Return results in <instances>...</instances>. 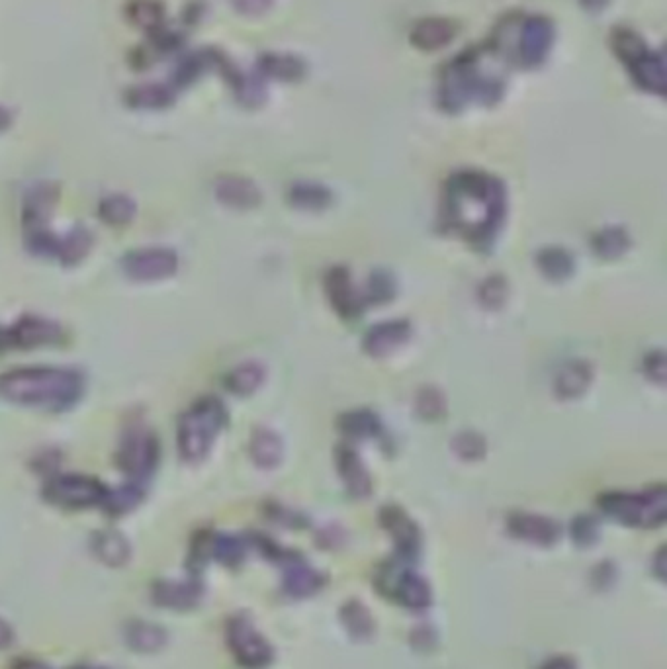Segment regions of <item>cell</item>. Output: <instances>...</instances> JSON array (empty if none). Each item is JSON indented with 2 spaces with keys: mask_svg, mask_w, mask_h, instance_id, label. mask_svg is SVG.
I'll list each match as a JSON object with an SVG mask.
<instances>
[{
  "mask_svg": "<svg viewBox=\"0 0 667 669\" xmlns=\"http://www.w3.org/2000/svg\"><path fill=\"white\" fill-rule=\"evenodd\" d=\"M445 212L450 225L470 241H490L505 212V190L482 173H460L448 184Z\"/></svg>",
  "mask_w": 667,
  "mask_h": 669,
  "instance_id": "cell-1",
  "label": "cell"
},
{
  "mask_svg": "<svg viewBox=\"0 0 667 669\" xmlns=\"http://www.w3.org/2000/svg\"><path fill=\"white\" fill-rule=\"evenodd\" d=\"M81 372L55 366H24L0 374V398L28 407L67 409L83 396Z\"/></svg>",
  "mask_w": 667,
  "mask_h": 669,
  "instance_id": "cell-2",
  "label": "cell"
},
{
  "mask_svg": "<svg viewBox=\"0 0 667 669\" xmlns=\"http://www.w3.org/2000/svg\"><path fill=\"white\" fill-rule=\"evenodd\" d=\"M503 94L501 75L490 73L486 65L480 63V57L462 55L446 67L441 81V106L450 112L466 108L470 102L495 104Z\"/></svg>",
  "mask_w": 667,
  "mask_h": 669,
  "instance_id": "cell-3",
  "label": "cell"
},
{
  "mask_svg": "<svg viewBox=\"0 0 667 669\" xmlns=\"http://www.w3.org/2000/svg\"><path fill=\"white\" fill-rule=\"evenodd\" d=\"M227 423V411L223 403L212 396L200 398L178 419V452L188 462H200L206 458L214 441Z\"/></svg>",
  "mask_w": 667,
  "mask_h": 669,
  "instance_id": "cell-4",
  "label": "cell"
},
{
  "mask_svg": "<svg viewBox=\"0 0 667 669\" xmlns=\"http://www.w3.org/2000/svg\"><path fill=\"white\" fill-rule=\"evenodd\" d=\"M613 47L640 89L660 96L666 94V67L662 55L650 51L642 38L630 30H617Z\"/></svg>",
  "mask_w": 667,
  "mask_h": 669,
  "instance_id": "cell-5",
  "label": "cell"
},
{
  "mask_svg": "<svg viewBox=\"0 0 667 669\" xmlns=\"http://www.w3.org/2000/svg\"><path fill=\"white\" fill-rule=\"evenodd\" d=\"M601 507L624 525L656 527L666 519V491L658 488L642 495L607 493L601 497Z\"/></svg>",
  "mask_w": 667,
  "mask_h": 669,
  "instance_id": "cell-6",
  "label": "cell"
},
{
  "mask_svg": "<svg viewBox=\"0 0 667 669\" xmlns=\"http://www.w3.org/2000/svg\"><path fill=\"white\" fill-rule=\"evenodd\" d=\"M108 495L102 482L81 476V474H63L49 480L45 486V499L53 505L67 507V509H85L102 505Z\"/></svg>",
  "mask_w": 667,
  "mask_h": 669,
  "instance_id": "cell-7",
  "label": "cell"
},
{
  "mask_svg": "<svg viewBox=\"0 0 667 669\" xmlns=\"http://www.w3.org/2000/svg\"><path fill=\"white\" fill-rule=\"evenodd\" d=\"M159 462V441L147 429H132L126 433L120 450L118 464L132 478H147Z\"/></svg>",
  "mask_w": 667,
  "mask_h": 669,
  "instance_id": "cell-8",
  "label": "cell"
},
{
  "mask_svg": "<svg viewBox=\"0 0 667 669\" xmlns=\"http://www.w3.org/2000/svg\"><path fill=\"white\" fill-rule=\"evenodd\" d=\"M124 272L137 282H157L177 272V253L163 247L137 249L124 257Z\"/></svg>",
  "mask_w": 667,
  "mask_h": 669,
  "instance_id": "cell-9",
  "label": "cell"
},
{
  "mask_svg": "<svg viewBox=\"0 0 667 669\" xmlns=\"http://www.w3.org/2000/svg\"><path fill=\"white\" fill-rule=\"evenodd\" d=\"M227 640L235 658L247 668H263L270 662V646L247 619H233L227 626Z\"/></svg>",
  "mask_w": 667,
  "mask_h": 669,
  "instance_id": "cell-10",
  "label": "cell"
},
{
  "mask_svg": "<svg viewBox=\"0 0 667 669\" xmlns=\"http://www.w3.org/2000/svg\"><path fill=\"white\" fill-rule=\"evenodd\" d=\"M61 339V329L44 317H22L8 331H2L4 349H36L42 345H53Z\"/></svg>",
  "mask_w": 667,
  "mask_h": 669,
  "instance_id": "cell-11",
  "label": "cell"
},
{
  "mask_svg": "<svg viewBox=\"0 0 667 669\" xmlns=\"http://www.w3.org/2000/svg\"><path fill=\"white\" fill-rule=\"evenodd\" d=\"M556 38L554 24L544 16H533L523 24L519 53L525 67H538L548 57Z\"/></svg>",
  "mask_w": 667,
  "mask_h": 669,
  "instance_id": "cell-12",
  "label": "cell"
},
{
  "mask_svg": "<svg viewBox=\"0 0 667 669\" xmlns=\"http://www.w3.org/2000/svg\"><path fill=\"white\" fill-rule=\"evenodd\" d=\"M411 327L407 321H388L372 327L364 337V349L372 357H386L400 349L409 339Z\"/></svg>",
  "mask_w": 667,
  "mask_h": 669,
  "instance_id": "cell-13",
  "label": "cell"
},
{
  "mask_svg": "<svg viewBox=\"0 0 667 669\" xmlns=\"http://www.w3.org/2000/svg\"><path fill=\"white\" fill-rule=\"evenodd\" d=\"M327 294L331 304L343 317H356L360 313V302L356 298L355 286L345 268H333L325 278Z\"/></svg>",
  "mask_w": 667,
  "mask_h": 669,
  "instance_id": "cell-14",
  "label": "cell"
},
{
  "mask_svg": "<svg viewBox=\"0 0 667 669\" xmlns=\"http://www.w3.org/2000/svg\"><path fill=\"white\" fill-rule=\"evenodd\" d=\"M216 196L225 206L239 208V210L253 208L261 202V192L257 190V186L251 180L239 179V177H223L218 180Z\"/></svg>",
  "mask_w": 667,
  "mask_h": 669,
  "instance_id": "cell-15",
  "label": "cell"
},
{
  "mask_svg": "<svg viewBox=\"0 0 667 669\" xmlns=\"http://www.w3.org/2000/svg\"><path fill=\"white\" fill-rule=\"evenodd\" d=\"M337 468L341 472V478H343L345 486L349 488L353 495L366 497L370 493V490H372L370 476H368L366 468L362 466L360 458L356 456L355 450H351L349 446H341L337 450Z\"/></svg>",
  "mask_w": 667,
  "mask_h": 669,
  "instance_id": "cell-16",
  "label": "cell"
},
{
  "mask_svg": "<svg viewBox=\"0 0 667 669\" xmlns=\"http://www.w3.org/2000/svg\"><path fill=\"white\" fill-rule=\"evenodd\" d=\"M509 529L513 535L529 540V542H536V544H552L560 535L558 527L550 519L525 515V513L513 515L509 519Z\"/></svg>",
  "mask_w": 667,
  "mask_h": 669,
  "instance_id": "cell-17",
  "label": "cell"
},
{
  "mask_svg": "<svg viewBox=\"0 0 667 669\" xmlns=\"http://www.w3.org/2000/svg\"><path fill=\"white\" fill-rule=\"evenodd\" d=\"M454 34H456V30L448 20L427 18V20H421L415 26V30L411 32V42L419 49L437 51V49L445 47L446 44H450Z\"/></svg>",
  "mask_w": 667,
  "mask_h": 669,
  "instance_id": "cell-18",
  "label": "cell"
},
{
  "mask_svg": "<svg viewBox=\"0 0 667 669\" xmlns=\"http://www.w3.org/2000/svg\"><path fill=\"white\" fill-rule=\"evenodd\" d=\"M55 198H57V192L53 190L51 184H40L28 194L26 206H24V223H26L28 233L45 229L44 225L53 210Z\"/></svg>",
  "mask_w": 667,
  "mask_h": 669,
  "instance_id": "cell-19",
  "label": "cell"
},
{
  "mask_svg": "<svg viewBox=\"0 0 667 669\" xmlns=\"http://www.w3.org/2000/svg\"><path fill=\"white\" fill-rule=\"evenodd\" d=\"M591 368L587 362H581V360H574V362H568L556 376V394L562 398V400H574V398H579L591 384Z\"/></svg>",
  "mask_w": 667,
  "mask_h": 669,
  "instance_id": "cell-20",
  "label": "cell"
},
{
  "mask_svg": "<svg viewBox=\"0 0 667 669\" xmlns=\"http://www.w3.org/2000/svg\"><path fill=\"white\" fill-rule=\"evenodd\" d=\"M202 589L190 581H163L155 587V601L171 609L194 607L200 599Z\"/></svg>",
  "mask_w": 667,
  "mask_h": 669,
  "instance_id": "cell-21",
  "label": "cell"
},
{
  "mask_svg": "<svg viewBox=\"0 0 667 669\" xmlns=\"http://www.w3.org/2000/svg\"><path fill=\"white\" fill-rule=\"evenodd\" d=\"M259 69H261V73L265 77H268V79L286 81V83L300 81L304 77V73H306V65L298 57L276 55V53L265 55L261 59V63H259Z\"/></svg>",
  "mask_w": 667,
  "mask_h": 669,
  "instance_id": "cell-22",
  "label": "cell"
},
{
  "mask_svg": "<svg viewBox=\"0 0 667 669\" xmlns=\"http://www.w3.org/2000/svg\"><path fill=\"white\" fill-rule=\"evenodd\" d=\"M126 102L135 110H161L175 102V94L163 85H139L126 94Z\"/></svg>",
  "mask_w": 667,
  "mask_h": 669,
  "instance_id": "cell-23",
  "label": "cell"
},
{
  "mask_svg": "<svg viewBox=\"0 0 667 669\" xmlns=\"http://www.w3.org/2000/svg\"><path fill=\"white\" fill-rule=\"evenodd\" d=\"M384 527L398 540L403 554H415L417 552V542H419L417 529L405 517L403 511L396 509V507H388L384 511Z\"/></svg>",
  "mask_w": 667,
  "mask_h": 669,
  "instance_id": "cell-24",
  "label": "cell"
},
{
  "mask_svg": "<svg viewBox=\"0 0 667 669\" xmlns=\"http://www.w3.org/2000/svg\"><path fill=\"white\" fill-rule=\"evenodd\" d=\"M92 247V237L85 227H75L67 233L65 239L57 243V257L63 265H77L81 263Z\"/></svg>",
  "mask_w": 667,
  "mask_h": 669,
  "instance_id": "cell-25",
  "label": "cell"
},
{
  "mask_svg": "<svg viewBox=\"0 0 667 669\" xmlns=\"http://www.w3.org/2000/svg\"><path fill=\"white\" fill-rule=\"evenodd\" d=\"M94 550L98 558L110 566H120L130 558V544L116 531H104L94 538Z\"/></svg>",
  "mask_w": 667,
  "mask_h": 669,
  "instance_id": "cell-26",
  "label": "cell"
},
{
  "mask_svg": "<svg viewBox=\"0 0 667 669\" xmlns=\"http://www.w3.org/2000/svg\"><path fill=\"white\" fill-rule=\"evenodd\" d=\"M263 380H265V370L259 364L251 362L233 368L225 378V386L229 392L237 396H249L263 384Z\"/></svg>",
  "mask_w": 667,
  "mask_h": 669,
  "instance_id": "cell-27",
  "label": "cell"
},
{
  "mask_svg": "<svg viewBox=\"0 0 667 669\" xmlns=\"http://www.w3.org/2000/svg\"><path fill=\"white\" fill-rule=\"evenodd\" d=\"M538 267L550 280H566L574 272V259L560 247H548L538 253Z\"/></svg>",
  "mask_w": 667,
  "mask_h": 669,
  "instance_id": "cell-28",
  "label": "cell"
},
{
  "mask_svg": "<svg viewBox=\"0 0 667 669\" xmlns=\"http://www.w3.org/2000/svg\"><path fill=\"white\" fill-rule=\"evenodd\" d=\"M251 454L259 466L272 468L282 458V443L272 431L259 429L251 441Z\"/></svg>",
  "mask_w": 667,
  "mask_h": 669,
  "instance_id": "cell-29",
  "label": "cell"
},
{
  "mask_svg": "<svg viewBox=\"0 0 667 669\" xmlns=\"http://www.w3.org/2000/svg\"><path fill=\"white\" fill-rule=\"evenodd\" d=\"M290 202L296 208H300V210L317 212V210H323V208L329 206L331 192L327 188H323V186L310 184V182H302V184H296L290 190Z\"/></svg>",
  "mask_w": 667,
  "mask_h": 669,
  "instance_id": "cell-30",
  "label": "cell"
},
{
  "mask_svg": "<svg viewBox=\"0 0 667 669\" xmlns=\"http://www.w3.org/2000/svg\"><path fill=\"white\" fill-rule=\"evenodd\" d=\"M98 216H100L102 222H106L108 225H126V223L134 220V200L128 198V196H122V194L108 196L100 202Z\"/></svg>",
  "mask_w": 667,
  "mask_h": 669,
  "instance_id": "cell-31",
  "label": "cell"
},
{
  "mask_svg": "<svg viewBox=\"0 0 667 669\" xmlns=\"http://www.w3.org/2000/svg\"><path fill=\"white\" fill-rule=\"evenodd\" d=\"M167 642L163 628L151 623H135L128 628V644L139 652H155Z\"/></svg>",
  "mask_w": 667,
  "mask_h": 669,
  "instance_id": "cell-32",
  "label": "cell"
},
{
  "mask_svg": "<svg viewBox=\"0 0 667 669\" xmlns=\"http://www.w3.org/2000/svg\"><path fill=\"white\" fill-rule=\"evenodd\" d=\"M398 593L400 601L409 609H423L431 603L429 587L423 580H419L413 574H403L398 580Z\"/></svg>",
  "mask_w": 667,
  "mask_h": 669,
  "instance_id": "cell-33",
  "label": "cell"
},
{
  "mask_svg": "<svg viewBox=\"0 0 667 669\" xmlns=\"http://www.w3.org/2000/svg\"><path fill=\"white\" fill-rule=\"evenodd\" d=\"M628 235L619 227L603 229L593 239V249L603 259H617L626 253L628 249Z\"/></svg>",
  "mask_w": 667,
  "mask_h": 669,
  "instance_id": "cell-34",
  "label": "cell"
},
{
  "mask_svg": "<svg viewBox=\"0 0 667 669\" xmlns=\"http://www.w3.org/2000/svg\"><path fill=\"white\" fill-rule=\"evenodd\" d=\"M341 429L349 437L355 439H370L380 433V421L374 413L370 411H351L343 415L341 419Z\"/></svg>",
  "mask_w": 667,
  "mask_h": 669,
  "instance_id": "cell-35",
  "label": "cell"
},
{
  "mask_svg": "<svg viewBox=\"0 0 667 669\" xmlns=\"http://www.w3.org/2000/svg\"><path fill=\"white\" fill-rule=\"evenodd\" d=\"M143 493L135 486H124L120 490L108 491L106 499H104V507L108 509V513L112 515H122L132 511L135 505L141 501Z\"/></svg>",
  "mask_w": 667,
  "mask_h": 669,
  "instance_id": "cell-36",
  "label": "cell"
},
{
  "mask_svg": "<svg viewBox=\"0 0 667 669\" xmlns=\"http://www.w3.org/2000/svg\"><path fill=\"white\" fill-rule=\"evenodd\" d=\"M130 16L137 26L153 30V28H161L163 10H161V4L153 0H137L130 8Z\"/></svg>",
  "mask_w": 667,
  "mask_h": 669,
  "instance_id": "cell-37",
  "label": "cell"
},
{
  "mask_svg": "<svg viewBox=\"0 0 667 669\" xmlns=\"http://www.w3.org/2000/svg\"><path fill=\"white\" fill-rule=\"evenodd\" d=\"M396 294L394 278L388 272H376L368 278V300L376 306L390 302Z\"/></svg>",
  "mask_w": 667,
  "mask_h": 669,
  "instance_id": "cell-38",
  "label": "cell"
},
{
  "mask_svg": "<svg viewBox=\"0 0 667 669\" xmlns=\"http://www.w3.org/2000/svg\"><path fill=\"white\" fill-rule=\"evenodd\" d=\"M212 552L223 564H237L243 558V544L233 536H218L212 542Z\"/></svg>",
  "mask_w": 667,
  "mask_h": 669,
  "instance_id": "cell-39",
  "label": "cell"
},
{
  "mask_svg": "<svg viewBox=\"0 0 667 669\" xmlns=\"http://www.w3.org/2000/svg\"><path fill=\"white\" fill-rule=\"evenodd\" d=\"M286 583H288V589L294 593V595H306V593H312L317 587H319V576H315L312 570L308 568H294L290 572V576L286 578Z\"/></svg>",
  "mask_w": 667,
  "mask_h": 669,
  "instance_id": "cell-40",
  "label": "cell"
},
{
  "mask_svg": "<svg viewBox=\"0 0 667 669\" xmlns=\"http://www.w3.org/2000/svg\"><path fill=\"white\" fill-rule=\"evenodd\" d=\"M484 439L476 433H462L454 439V450L466 460H478L484 454Z\"/></svg>",
  "mask_w": 667,
  "mask_h": 669,
  "instance_id": "cell-41",
  "label": "cell"
},
{
  "mask_svg": "<svg viewBox=\"0 0 667 669\" xmlns=\"http://www.w3.org/2000/svg\"><path fill=\"white\" fill-rule=\"evenodd\" d=\"M208 63H212V59L202 57V55H192V57L184 59V61L180 63V67H178L177 71L178 85L184 87V85H190L192 81H196L198 75L204 71V67H206Z\"/></svg>",
  "mask_w": 667,
  "mask_h": 669,
  "instance_id": "cell-42",
  "label": "cell"
},
{
  "mask_svg": "<svg viewBox=\"0 0 667 669\" xmlns=\"http://www.w3.org/2000/svg\"><path fill=\"white\" fill-rule=\"evenodd\" d=\"M417 409L421 411L423 417H427V419H437V417H441L443 411H445V400H443V396H441L437 390L427 388V390H423V392L419 394V398H417Z\"/></svg>",
  "mask_w": 667,
  "mask_h": 669,
  "instance_id": "cell-43",
  "label": "cell"
},
{
  "mask_svg": "<svg viewBox=\"0 0 667 669\" xmlns=\"http://www.w3.org/2000/svg\"><path fill=\"white\" fill-rule=\"evenodd\" d=\"M480 298H482L484 306H488V308H499V306L505 302V298H507V286H505V282H503L501 278H490V280L482 286V290H480Z\"/></svg>",
  "mask_w": 667,
  "mask_h": 669,
  "instance_id": "cell-44",
  "label": "cell"
},
{
  "mask_svg": "<svg viewBox=\"0 0 667 669\" xmlns=\"http://www.w3.org/2000/svg\"><path fill=\"white\" fill-rule=\"evenodd\" d=\"M646 372L652 380H656L658 384H664V380H666V358H664L662 351L648 355V358H646Z\"/></svg>",
  "mask_w": 667,
  "mask_h": 669,
  "instance_id": "cell-45",
  "label": "cell"
},
{
  "mask_svg": "<svg viewBox=\"0 0 667 669\" xmlns=\"http://www.w3.org/2000/svg\"><path fill=\"white\" fill-rule=\"evenodd\" d=\"M233 6L243 14H265L272 0H233Z\"/></svg>",
  "mask_w": 667,
  "mask_h": 669,
  "instance_id": "cell-46",
  "label": "cell"
},
{
  "mask_svg": "<svg viewBox=\"0 0 667 669\" xmlns=\"http://www.w3.org/2000/svg\"><path fill=\"white\" fill-rule=\"evenodd\" d=\"M595 521L593 519H579L578 523L574 525V535L578 538L579 542H591L593 536H595Z\"/></svg>",
  "mask_w": 667,
  "mask_h": 669,
  "instance_id": "cell-47",
  "label": "cell"
},
{
  "mask_svg": "<svg viewBox=\"0 0 667 669\" xmlns=\"http://www.w3.org/2000/svg\"><path fill=\"white\" fill-rule=\"evenodd\" d=\"M579 2L589 12H601L609 4V0H579Z\"/></svg>",
  "mask_w": 667,
  "mask_h": 669,
  "instance_id": "cell-48",
  "label": "cell"
},
{
  "mask_svg": "<svg viewBox=\"0 0 667 669\" xmlns=\"http://www.w3.org/2000/svg\"><path fill=\"white\" fill-rule=\"evenodd\" d=\"M12 642V628L8 623L0 621V648H6Z\"/></svg>",
  "mask_w": 667,
  "mask_h": 669,
  "instance_id": "cell-49",
  "label": "cell"
},
{
  "mask_svg": "<svg viewBox=\"0 0 667 669\" xmlns=\"http://www.w3.org/2000/svg\"><path fill=\"white\" fill-rule=\"evenodd\" d=\"M544 669H574V664L566 658H560V660H552Z\"/></svg>",
  "mask_w": 667,
  "mask_h": 669,
  "instance_id": "cell-50",
  "label": "cell"
},
{
  "mask_svg": "<svg viewBox=\"0 0 667 669\" xmlns=\"http://www.w3.org/2000/svg\"><path fill=\"white\" fill-rule=\"evenodd\" d=\"M10 122H12V116H10V112H8L4 106H0V132L8 130Z\"/></svg>",
  "mask_w": 667,
  "mask_h": 669,
  "instance_id": "cell-51",
  "label": "cell"
},
{
  "mask_svg": "<svg viewBox=\"0 0 667 669\" xmlns=\"http://www.w3.org/2000/svg\"><path fill=\"white\" fill-rule=\"evenodd\" d=\"M0 349H4V345H2V331H0Z\"/></svg>",
  "mask_w": 667,
  "mask_h": 669,
  "instance_id": "cell-52",
  "label": "cell"
},
{
  "mask_svg": "<svg viewBox=\"0 0 667 669\" xmlns=\"http://www.w3.org/2000/svg\"><path fill=\"white\" fill-rule=\"evenodd\" d=\"M83 669H102V668H83Z\"/></svg>",
  "mask_w": 667,
  "mask_h": 669,
  "instance_id": "cell-53",
  "label": "cell"
}]
</instances>
